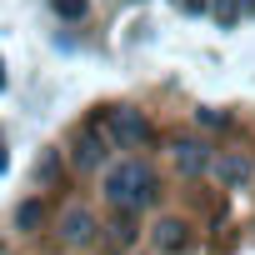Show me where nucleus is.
Here are the masks:
<instances>
[{
    "mask_svg": "<svg viewBox=\"0 0 255 255\" xmlns=\"http://www.w3.org/2000/svg\"><path fill=\"white\" fill-rule=\"evenodd\" d=\"M105 125H110V135H115L120 145H140V140H145V120H140L135 110H110Z\"/></svg>",
    "mask_w": 255,
    "mask_h": 255,
    "instance_id": "nucleus-3",
    "label": "nucleus"
},
{
    "mask_svg": "<svg viewBox=\"0 0 255 255\" xmlns=\"http://www.w3.org/2000/svg\"><path fill=\"white\" fill-rule=\"evenodd\" d=\"M60 230H65V240H70V245H85L100 225H95V215H90L85 205H70V210L60 215Z\"/></svg>",
    "mask_w": 255,
    "mask_h": 255,
    "instance_id": "nucleus-4",
    "label": "nucleus"
},
{
    "mask_svg": "<svg viewBox=\"0 0 255 255\" xmlns=\"http://www.w3.org/2000/svg\"><path fill=\"white\" fill-rule=\"evenodd\" d=\"M180 245H185V225H180V220H160V225H155V250L175 255Z\"/></svg>",
    "mask_w": 255,
    "mask_h": 255,
    "instance_id": "nucleus-7",
    "label": "nucleus"
},
{
    "mask_svg": "<svg viewBox=\"0 0 255 255\" xmlns=\"http://www.w3.org/2000/svg\"><path fill=\"white\" fill-rule=\"evenodd\" d=\"M145 185H150V170H145L140 160H125V165H115V170L105 175V195H110L120 210H135V205L150 195Z\"/></svg>",
    "mask_w": 255,
    "mask_h": 255,
    "instance_id": "nucleus-1",
    "label": "nucleus"
},
{
    "mask_svg": "<svg viewBox=\"0 0 255 255\" xmlns=\"http://www.w3.org/2000/svg\"><path fill=\"white\" fill-rule=\"evenodd\" d=\"M175 160H180V170H185V175H200V170L210 165V155H205V145H200V140H180V145H175Z\"/></svg>",
    "mask_w": 255,
    "mask_h": 255,
    "instance_id": "nucleus-5",
    "label": "nucleus"
},
{
    "mask_svg": "<svg viewBox=\"0 0 255 255\" xmlns=\"http://www.w3.org/2000/svg\"><path fill=\"white\" fill-rule=\"evenodd\" d=\"M40 220H45V205H40V200H25V205L15 210V225H20V230H40Z\"/></svg>",
    "mask_w": 255,
    "mask_h": 255,
    "instance_id": "nucleus-8",
    "label": "nucleus"
},
{
    "mask_svg": "<svg viewBox=\"0 0 255 255\" xmlns=\"http://www.w3.org/2000/svg\"><path fill=\"white\" fill-rule=\"evenodd\" d=\"M85 10H90V0H55V15L65 20H85Z\"/></svg>",
    "mask_w": 255,
    "mask_h": 255,
    "instance_id": "nucleus-9",
    "label": "nucleus"
},
{
    "mask_svg": "<svg viewBox=\"0 0 255 255\" xmlns=\"http://www.w3.org/2000/svg\"><path fill=\"white\" fill-rule=\"evenodd\" d=\"M100 160H105V140H95V135H80V140H75V165H80V170H95Z\"/></svg>",
    "mask_w": 255,
    "mask_h": 255,
    "instance_id": "nucleus-6",
    "label": "nucleus"
},
{
    "mask_svg": "<svg viewBox=\"0 0 255 255\" xmlns=\"http://www.w3.org/2000/svg\"><path fill=\"white\" fill-rule=\"evenodd\" d=\"M210 170H215V180H220V185H230V190H245V185H250V175H255V165H250L245 155H215V160H210Z\"/></svg>",
    "mask_w": 255,
    "mask_h": 255,
    "instance_id": "nucleus-2",
    "label": "nucleus"
},
{
    "mask_svg": "<svg viewBox=\"0 0 255 255\" xmlns=\"http://www.w3.org/2000/svg\"><path fill=\"white\" fill-rule=\"evenodd\" d=\"M0 90H5V75H0Z\"/></svg>",
    "mask_w": 255,
    "mask_h": 255,
    "instance_id": "nucleus-10",
    "label": "nucleus"
}]
</instances>
